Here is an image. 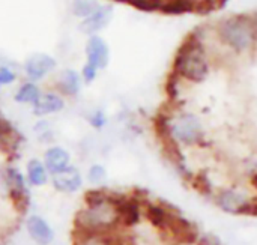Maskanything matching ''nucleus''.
Instances as JSON below:
<instances>
[{"label": "nucleus", "instance_id": "20", "mask_svg": "<svg viewBox=\"0 0 257 245\" xmlns=\"http://www.w3.org/2000/svg\"><path fill=\"white\" fill-rule=\"evenodd\" d=\"M84 181L92 188H102L104 184L107 182V169L99 163H93L92 166L87 167L86 175H84Z\"/></svg>", "mask_w": 257, "mask_h": 245}, {"label": "nucleus", "instance_id": "21", "mask_svg": "<svg viewBox=\"0 0 257 245\" xmlns=\"http://www.w3.org/2000/svg\"><path fill=\"white\" fill-rule=\"evenodd\" d=\"M99 5H101L99 0H72L71 11H72L74 17L83 20L87 15H90Z\"/></svg>", "mask_w": 257, "mask_h": 245}, {"label": "nucleus", "instance_id": "8", "mask_svg": "<svg viewBox=\"0 0 257 245\" xmlns=\"http://www.w3.org/2000/svg\"><path fill=\"white\" fill-rule=\"evenodd\" d=\"M50 184H51L53 190L60 194H75L83 190L84 176H83V172L77 166L71 164L65 170H62L56 175H51Z\"/></svg>", "mask_w": 257, "mask_h": 245}, {"label": "nucleus", "instance_id": "5", "mask_svg": "<svg viewBox=\"0 0 257 245\" xmlns=\"http://www.w3.org/2000/svg\"><path fill=\"white\" fill-rule=\"evenodd\" d=\"M0 188L20 212L26 211L30 203V187L21 172L14 164H5L0 167Z\"/></svg>", "mask_w": 257, "mask_h": 245}, {"label": "nucleus", "instance_id": "7", "mask_svg": "<svg viewBox=\"0 0 257 245\" xmlns=\"http://www.w3.org/2000/svg\"><path fill=\"white\" fill-rule=\"evenodd\" d=\"M56 68H57V60L53 56L47 53H33L26 59L23 65V72L26 80L33 83H41L48 75H51L56 71Z\"/></svg>", "mask_w": 257, "mask_h": 245}, {"label": "nucleus", "instance_id": "3", "mask_svg": "<svg viewBox=\"0 0 257 245\" xmlns=\"http://www.w3.org/2000/svg\"><path fill=\"white\" fill-rule=\"evenodd\" d=\"M209 71V54L206 51L203 39L197 35H191L179 47L172 72L184 81L202 83L208 78Z\"/></svg>", "mask_w": 257, "mask_h": 245}, {"label": "nucleus", "instance_id": "2", "mask_svg": "<svg viewBox=\"0 0 257 245\" xmlns=\"http://www.w3.org/2000/svg\"><path fill=\"white\" fill-rule=\"evenodd\" d=\"M158 131L163 140L178 148L202 146L206 142L203 122L190 111H175L158 117Z\"/></svg>", "mask_w": 257, "mask_h": 245}, {"label": "nucleus", "instance_id": "6", "mask_svg": "<svg viewBox=\"0 0 257 245\" xmlns=\"http://www.w3.org/2000/svg\"><path fill=\"white\" fill-rule=\"evenodd\" d=\"M212 200L220 209L229 214L257 212V199L241 187L224 185L212 193Z\"/></svg>", "mask_w": 257, "mask_h": 245}, {"label": "nucleus", "instance_id": "11", "mask_svg": "<svg viewBox=\"0 0 257 245\" xmlns=\"http://www.w3.org/2000/svg\"><path fill=\"white\" fill-rule=\"evenodd\" d=\"M111 18H113V6L108 3H101L90 15L80 20L78 29L81 33L87 36L99 35L110 24Z\"/></svg>", "mask_w": 257, "mask_h": 245}, {"label": "nucleus", "instance_id": "23", "mask_svg": "<svg viewBox=\"0 0 257 245\" xmlns=\"http://www.w3.org/2000/svg\"><path fill=\"white\" fill-rule=\"evenodd\" d=\"M18 78V72L11 65H0V90L14 84Z\"/></svg>", "mask_w": 257, "mask_h": 245}, {"label": "nucleus", "instance_id": "28", "mask_svg": "<svg viewBox=\"0 0 257 245\" xmlns=\"http://www.w3.org/2000/svg\"><path fill=\"white\" fill-rule=\"evenodd\" d=\"M114 2H123L125 3V0H114Z\"/></svg>", "mask_w": 257, "mask_h": 245}, {"label": "nucleus", "instance_id": "9", "mask_svg": "<svg viewBox=\"0 0 257 245\" xmlns=\"http://www.w3.org/2000/svg\"><path fill=\"white\" fill-rule=\"evenodd\" d=\"M24 227L27 236L36 245H51L56 239V232L53 226L38 214H30L24 220Z\"/></svg>", "mask_w": 257, "mask_h": 245}, {"label": "nucleus", "instance_id": "15", "mask_svg": "<svg viewBox=\"0 0 257 245\" xmlns=\"http://www.w3.org/2000/svg\"><path fill=\"white\" fill-rule=\"evenodd\" d=\"M50 175H56L72 164L71 152L60 145H48L41 158Z\"/></svg>", "mask_w": 257, "mask_h": 245}, {"label": "nucleus", "instance_id": "24", "mask_svg": "<svg viewBox=\"0 0 257 245\" xmlns=\"http://www.w3.org/2000/svg\"><path fill=\"white\" fill-rule=\"evenodd\" d=\"M125 3L145 12H155V11H161L163 0H125Z\"/></svg>", "mask_w": 257, "mask_h": 245}, {"label": "nucleus", "instance_id": "13", "mask_svg": "<svg viewBox=\"0 0 257 245\" xmlns=\"http://www.w3.org/2000/svg\"><path fill=\"white\" fill-rule=\"evenodd\" d=\"M86 62L93 65L98 71H102L110 63V47L101 35H92L86 41L84 47Z\"/></svg>", "mask_w": 257, "mask_h": 245}, {"label": "nucleus", "instance_id": "14", "mask_svg": "<svg viewBox=\"0 0 257 245\" xmlns=\"http://www.w3.org/2000/svg\"><path fill=\"white\" fill-rule=\"evenodd\" d=\"M83 84L84 81L81 78L80 71L74 68H65L57 74L54 89L65 98H77L83 89Z\"/></svg>", "mask_w": 257, "mask_h": 245}, {"label": "nucleus", "instance_id": "16", "mask_svg": "<svg viewBox=\"0 0 257 245\" xmlns=\"http://www.w3.org/2000/svg\"><path fill=\"white\" fill-rule=\"evenodd\" d=\"M72 245H130V242L119 235L114 233H93V232H78L74 230Z\"/></svg>", "mask_w": 257, "mask_h": 245}, {"label": "nucleus", "instance_id": "26", "mask_svg": "<svg viewBox=\"0 0 257 245\" xmlns=\"http://www.w3.org/2000/svg\"><path fill=\"white\" fill-rule=\"evenodd\" d=\"M80 74H81V78H83L84 84H92V83L98 78L99 71H98L93 65H90V63H87V62H86V63L81 66Z\"/></svg>", "mask_w": 257, "mask_h": 245}, {"label": "nucleus", "instance_id": "22", "mask_svg": "<svg viewBox=\"0 0 257 245\" xmlns=\"http://www.w3.org/2000/svg\"><path fill=\"white\" fill-rule=\"evenodd\" d=\"M86 119H87V124L96 131L104 130L107 127V124H108V117H107V114H105V111L102 108H93L92 111L87 113Z\"/></svg>", "mask_w": 257, "mask_h": 245}, {"label": "nucleus", "instance_id": "19", "mask_svg": "<svg viewBox=\"0 0 257 245\" xmlns=\"http://www.w3.org/2000/svg\"><path fill=\"white\" fill-rule=\"evenodd\" d=\"M18 143V136L12 125L0 114V151L2 152H9L17 148Z\"/></svg>", "mask_w": 257, "mask_h": 245}, {"label": "nucleus", "instance_id": "25", "mask_svg": "<svg viewBox=\"0 0 257 245\" xmlns=\"http://www.w3.org/2000/svg\"><path fill=\"white\" fill-rule=\"evenodd\" d=\"M35 133H36V136H38V139L42 142V143H51L53 142V137H54V134H53V130H51V127H50V124L47 122V120H39L36 125H35Z\"/></svg>", "mask_w": 257, "mask_h": 245}, {"label": "nucleus", "instance_id": "1", "mask_svg": "<svg viewBox=\"0 0 257 245\" xmlns=\"http://www.w3.org/2000/svg\"><path fill=\"white\" fill-rule=\"evenodd\" d=\"M74 230L93 233H114L122 230L119 196L104 188L89 190L74 217Z\"/></svg>", "mask_w": 257, "mask_h": 245}, {"label": "nucleus", "instance_id": "17", "mask_svg": "<svg viewBox=\"0 0 257 245\" xmlns=\"http://www.w3.org/2000/svg\"><path fill=\"white\" fill-rule=\"evenodd\" d=\"M24 176L30 188H42L50 182V173L41 158H30L26 163Z\"/></svg>", "mask_w": 257, "mask_h": 245}, {"label": "nucleus", "instance_id": "27", "mask_svg": "<svg viewBox=\"0 0 257 245\" xmlns=\"http://www.w3.org/2000/svg\"><path fill=\"white\" fill-rule=\"evenodd\" d=\"M251 17V21H253V24H254V29H256V33H257V12H254L253 15H250Z\"/></svg>", "mask_w": 257, "mask_h": 245}, {"label": "nucleus", "instance_id": "4", "mask_svg": "<svg viewBox=\"0 0 257 245\" xmlns=\"http://www.w3.org/2000/svg\"><path fill=\"white\" fill-rule=\"evenodd\" d=\"M220 41L235 53H244L250 50L257 39L256 29L248 15H233L223 20L217 27Z\"/></svg>", "mask_w": 257, "mask_h": 245}, {"label": "nucleus", "instance_id": "12", "mask_svg": "<svg viewBox=\"0 0 257 245\" xmlns=\"http://www.w3.org/2000/svg\"><path fill=\"white\" fill-rule=\"evenodd\" d=\"M119 214L120 227L133 229L145 217V203L142 199L134 196H119Z\"/></svg>", "mask_w": 257, "mask_h": 245}, {"label": "nucleus", "instance_id": "18", "mask_svg": "<svg viewBox=\"0 0 257 245\" xmlns=\"http://www.w3.org/2000/svg\"><path fill=\"white\" fill-rule=\"evenodd\" d=\"M41 93H42V89H41L39 83L24 80L18 84L17 90L14 92V101L20 105H30L32 107Z\"/></svg>", "mask_w": 257, "mask_h": 245}, {"label": "nucleus", "instance_id": "10", "mask_svg": "<svg viewBox=\"0 0 257 245\" xmlns=\"http://www.w3.org/2000/svg\"><path fill=\"white\" fill-rule=\"evenodd\" d=\"M65 107H66V98L62 93H59L56 89H50V90H42V93L30 108L33 116L44 119L63 111Z\"/></svg>", "mask_w": 257, "mask_h": 245}]
</instances>
